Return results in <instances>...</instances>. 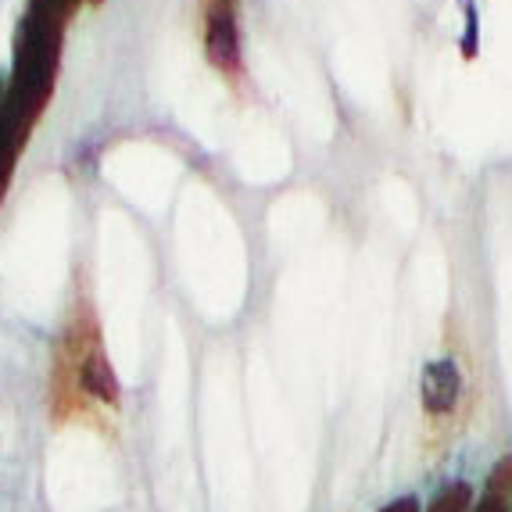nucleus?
Masks as SVG:
<instances>
[{
    "mask_svg": "<svg viewBox=\"0 0 512 512\" xmlns=\"http://www.w3.org/2000/svg\"><path fill=\"white\" fill-rule=\"evenodd\" d=\"M65 18L47 0H26L11 40V65L0 76V108L15 115L26 129H36L43 111L51 108L61 72Z\"/></svg>",
    "mask_w": 512,
    "mask_h": 512,
    "instance_id": "nucleus-1",
    "label": "nucleus"
},
{
    "mask_svg": "<svg viewBox=\"0 0 512 512\" xmlns=\"http://www.w3.org/2000/svg\"><path fill=\"white\" fill-rule=\"evenodd\" d=\"M58 351L72 362L79 380V391L94 402L108 405V409H119L122 402V387L115 366H111L108 351H104L101 323H97L90 301H76L69 308V319H65V333H61Z\"/></svg>",
    "mask_w": 512,
    "mask_h": 512,
    "instance_id": "nucleus-2",
    "label": "nucleus"
},
{
    "mask_svg": "<svg viewBox=\"0 0 512 512\" xmlns=\"http://www.w3.org/2000/svg\"><path fill=\"white\" fill-rule=\"evenodd\" d=\"M197 15H201L205 61L222 79L240 83V76H244V47H240L237 0H197Z\"/></svg>",
    "mask_w": 512,
    "mask_h": 512,
    "instance_id": "nucleus-3",
    "label": "nucleus"
},
{
    "mask_svg": "<svg viewBox=\"0 0 512 512\" xmlns=\"http://www.w3.org/2000/svg\"><path fill=\"white\" fill-rule=\"evenodd\" d=\"M462 394H466V380H462L455 355H437V359L423 362V369H419V405L430 419L455 416Z\"/></svg>",
    "mask_w": 512,
    "mask_h": 512,
    "instance_id": "nucleus-4",
    "label": "nucleus"
},
{
    "mask_svg": "<svg viewBox=\"0 0 512 512\" xmlns=\"http://www.w3.org/2000/svg\"><path fill=\"white\" fill-rule=\"evenodd\" d=\"M473 512H512V452L487 470L480 498L473 502Z\"/></svg>",
    "mask_w": 512,
    "mask_h": 512,
    "instance_id": "nucleus-5",
    "label": "nucleus"
},
{
    "mask_svg": "<svg viewBox=\"0 0 512 512\" xmlns=\"http://www.w3.org/2000/svg\"><path fill=\"white\" fill-rule=\"evenodd\" d=\"M473 502H477V495H473L470 480H448V484L430 498L423 512H473Z\"/></svg>",
    "mask_w": 512,
    "mask_h": 512,
    "instance_id": "nucleus-6",
    "label": "nucleus"
},
{
    "mask_svg": "<svg viewBox=\"0 0 512 512\" xmlns=\"http://www.w3.org/2000/svg\"><path fill=\"white\" fill-rule=\"evenodd\" d=\"M459 4H462V18H466L459 47H462V58L470 61V58H477V47H480V15H477V4H473V0H459Z\"/></svg>",
    "mask_w": 512,
    "mask_h": 512,
    "instance_id": "nucleus-7",
    "label": "nucleus"
},
{
    "mask_svg": "<svg viewBox=\"0 0 512 512\" xmlns=\"http://www.w3.org/2000/svg\"><path fill=\"white\" fill-rule=\"evenodd\" d=\"M47 4H51V8L65 18V22H72V15H76L83 4H90V8H101L104 0H47Z\"/></svg>",
    "mask_w": 512,
    "mask_h": 512,
    "instance_id": "nucleus-8",
    "label": "nucleus"
},
{
    "mask_svg": "<svg viewBox=\"0 0 512 512\" xmlns=\"http://www.w3.org/2000/svg\"><path fill=\"white\" fill-rule=\"evenodd\" d=\"M376 512H423V505H419L416 495H402V498H394V502H387L384 509H376Z\"/></svg>",
    "mask_w": 512,
    "mask_h": 512,
    "instance_id": "nucleus-9",
    "label": "nucleus"
}]
</instances>
